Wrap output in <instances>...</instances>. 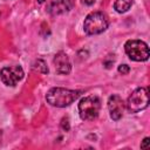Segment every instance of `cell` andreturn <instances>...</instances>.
Returning <instances> with one entry per match:
<instances>
[{
	"instance_id": "ba28073f",
	"label": "cell",
	"mask_w": 150,
	"mask_h": 150,
	"mask_svg": "<svg viewBox=\"0 0 150 150\" xmlns=\"http://www.w3.org/2000/svg\"><path fill=\"white\" fill-rule=\"evenodd\" d=\"M74 6V0H52L47 6V12L52 15H60L69 12Z\"/></svg>"
},
{
	"instance_id": "7c38bea8",
	"label": "cell",
	"mask_w": 150,
	"mask_h": 150,
	"mask_svg": "<svg viewBox=\"0 0 150 150\" xmlns=\"http://www.w3.org/2000/svg\"><path fill=\"white\" fill-rule=\"evenodd\" d=\"M117 70H118L120 74H122V75H127V74L130 71V67H129L128 64H121V66H118Z\"/></svg>"
},
{
	"instance_id": "9a60e30c",
	"label": "cell",
	"mask_w": 150,
	"mask_h": 150,
	"mask_svg": "<svg viewBox=\"0 0 150 150\" xmlns=\"http://www.w3.org/2000/svg\"><path fill=\"white\" fill-rule=\"evenodd\" d=\"M82 1V4H84V5H88V6H90V5H93L96 0H81Z\"/></svg>"
},
{
	"instance_id": "5b68a950",
	"label": "cell",
	"mask_w": 150,
	"mask_h": 150,
	"mask_svg": "<svg viewBox=\"0 0 150 150\" xmlns=\"http://www.w3.org/2000/svg\"><path fill=\"white\" fill-rule=\"evenodd\" d=\"M149 105V89L137 88L135 89L127 100V109L130 112H138L144 110Z\"/></svg>"
},
{
	"instance_id": "52a82bcc",
	"label": "cell",
	"mask_w": 150,
	"mask_h": 150,
	"mask_svg": "<svg viewBox=\"0 0 150 150\" xmlns=\"http://www.w3.org/2000/svg\"><path fill=\"white\" fill-rule=\"evenodd\" d=\"M108 109L109 115L114 121H118L123 116L124 102L118 95H111L108 98Z\"/></svg>"
},
{
	"instance_id": "30bf717a",
	"label": "cell",
	"mask_w": 150,
	"mask_h": 150,
	"mask_svg": "<svg viewBox=\"0 0 150 150\" xmlns=\"http://www.w3.org/2000/svg\"><path fill=\"white\" fill-rule=\"evenodd\" d=\"M132 4L134 0H116L114 4V8L116 9L117 13H125L127 11L130 9Z\"/></svg>"
},
{
	"instance_id": "5bb4252c",
	"label": "cell",
	"mask_w": 150,
	"mask_h": 150,
	"mask_svg": "<svg viewBox=\"0 0 150 150\" xmlns=\"http://www.w3.org/2000/svg\"><path fill=\"white\" fill-rule=\"evenodd\" d=\"M148 144H149V137H145L143 139V142L141 143V148L142 149H145V148H148Z\"/></svg>"
},
{
	"instance_id": "277c9868",
	"label": "cell",
	"mask_w": 150,
	"mask_h": 150,
	"mask_svg": "<svg viewBox=\"0 0 150 150\" xmlns=\"http://www.w3.org/2000/svg\"><path fill=\"white\" fill-rule=\"evenodd\" d=\"M124 50L130 60L142 62L149 59V47L142 40H128L124 45Z\"/></svg>"
},
{
	"instance_id": "8992f818",
	"label": "cell",
	"mask_w": 150,
	"mask_h": 150,
	"mask_svg": "<svg viewBox=\"0 0 150 150\" xmlns=\"http://www.w3.org/2000/svg\"><path fill=\"white\" fill-rule=\"evenodd\" d=\"M1 81L9 87L16 86V83L23 77V69L21 66H7L0 70Z\"/></svg>"
},
{
	"instance_id": "3957f363",
	"label": "cell",
	"mask_w": 150,
	"mask_h": 150,
	"mask_svg": "<svg viewBox=\"0 0 150 150\" xmlns=\"http://www.w3.org/2000/svg\"><path fill=\"white\" fill-rule=\"evenodd\" d=\"M100 109H101V100L95 95L86 96L79 103L80 117L83 121L95 120L100 114Z\"/></svg>"
},
{
	"instance_id": "6da1fadb",
	"label": "cell",
	"mask_w": 150,
	"mask_h": 150,
	"mask_svg": "<svg viewBox=\"0 0 150 150\" xmlns=\"http://www.w3.org/2000/svg\"><path fill=\"white\" fill-rule=\"evenodd\" d=\"M81 93H82L81 90H71V89L55 87L48 90V93L46 94V100L53 107L64 108L70 105L75 100H77Z\"/></svg>"
},
{
	"instance_id": "2e32d148",
	"label": "cell",
	"mask_w": 150,
	"mask_h": 150,
	"mask_svg": "<svg viewBox=\"0 0 150 150\" xmlns=\"http://www.w3.org/2000/svg\"><path fill=\"white\" fill-rule=\"evenodd\" d=\"M38 1H39V4H42V2H45L46 0H38Z\"/></svg>"
},
{
	"instance_id": "8fae6325",
	"label": "cell",
	"mask_w": 150,
	"mask_h": 150,
	"mask_svg": "<svg viewBox=\"0 0 150 150\" xmlns=\"http://www.w3.org/2000/svg\"><path fill=\"white\" fill-rule=\"evenodd\" d=\"M33 68L35 70L42 73V74H47L48 73V67H47V64H46V62L43 60H36L34 62V64H33Z\"/></svg>"
},
{
	"instance_id": "7a4b0ae2",
	"label": "cell",
	"mask_w": 150,
	"mask_h": 150,
	"mask_svg": "<svg viewBox=\"0 0 150 150\" xmlns=\"http://www.w3.org/2000/svg\"><path fill=\"white\" fill-rule=\"evenodd\" d=\"M109 26L107 15L103 12H91L89 13L83 22V29L89 35H95L104 32Z\"/></svg>"
},
{
	"instance_id": "4fadbf2b",
	"label": "cell",
	"mask_w": 150,
	"mask_h": 150,
	"mask_svg": "<svg viewBox=\"0 0 150 150\" xmlns=\"http://www.w3.org/2000/svg\"><path fill=\"white\" fill-rule=\"evenodd\" d=\"M62 128L66 129L67 131L69 130V123H68V118H63L62 120Z\"/></svg>"
},
{
	"instance_id": "9c48e42d",
	"label": "cell",
	"mask_w": 150,
	"mask_h": 150,
	"mask_svg": "<svg viewBox=\"0 0 150 150\" xmlns=\"http://www.w3.org/2000/svg\"><path fill=\"white\" fill-rule=\"evenodd\" d=\"M54 66H55V70L59 73V74H69L70 70H71V63L69 61V57L67 56L66 53L63 52H59L55 54L54 56Z\"/></svg>"
}]
</instances>
